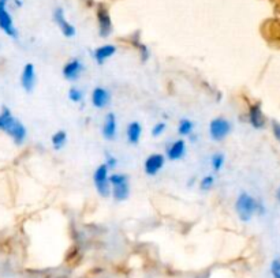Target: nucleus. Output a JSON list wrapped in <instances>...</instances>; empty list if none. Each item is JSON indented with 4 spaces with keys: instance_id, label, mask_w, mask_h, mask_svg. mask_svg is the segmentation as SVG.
I'll return each mask as SVG.
<instances>
[{
    "instance_id": "nucleus-1",
    "label": "nucleus",
    "mask_w": 280,
    "mask_h": 278,
    "mask_svg": "<svg viewBox=\"0 0 280 278\" xmlns=\"http://www.w3.org/2000/svg\"><path fill=\"white\" fill-rule=\"evenodd\" d=\"M0 131H6L17 144H22L26 136V128L10 112L9 108H3L0 112Z\"/></svg>"
},
{
    "instance_id": "nucleus-2",
    "label": "nucleus",
    "mask_w": 280,
    "mask_h": 278,
    "mask_svg": "<svg viewBox=\"0 0 280 278\" xmlns=\"http://www.w3.org/2000/svg\"><path fill=\"white\" fill-rule=\"evenodd\" d=\"M235 210H236V214H238L241 221L248 222L253 218V215L256 213H261L262 206L252 195H249L248 193H242L239 194V197L236 198Z\"/></svg>"
},
{
    "instance_id": "nucleus-3",
    "label": "nucleus",
    "mask_w": 280,
    "mask_h": 278,
    "mask_svg": "<svg viewBox=\"0 0 280 278\" xmlns=\"http://www.w3.org/2000/svg\"><path fill=\"white\" fill-rule=\"evenodd\" d=\"M111 187H112V197L117 202L126 201L130 195V187H129V179L123 173H113L109 176Z\"/></svg>"
},
{
    "instance_id": "nucleus-4",
    "label": "nucleus",
    "mask_w": 280,
    "mask_h": 278,
    "mask_svg": "<svg viewBox=\"0 0 280 278\" xmlns=\"http://www.w3.org/2000/svg\"><path fill=\"white\" fill-rule=\"evenodd\" d=\"M93 181H95L96 190L101 197H109L111 195V181L108 177V166L103 164L95 171L93 175Z\"/></svg>"
},
{
    "instance_id": "nucleus-5",
    "label": "nucleus",
    "mask_w": 280,
    "mask_h": 278,
    "mask_svg": "<svg viewBox=\"0 0 280 278\" xmlns=\"http://www.w3.org/2000/svg\"><path fill=\"white\" fill-rule=\"evenodd\" d=\"M231 123L224 117H216L209 124V134L213 141H223L230 134Z\"/></svg>"
},
{
    "instance_id": "nucleus-6",
    "label": "nucleus",
    "mask_w": 280,
    "mask_h": 278,
    "mask_svg": "<svg viewBox=\"0 0 280 278\" xmlns=\"http://www.w3.org/2000/svg\"><path fill=\"white\" fill-rule=\"evenodd\" d=\"M7 0H0V29L10 37H17V30L14 27L11 15L7 11Z\"/></svg>"
},
{
    "instance_id": "nucleus-7",
    "label": "nucleus",
    "mask_w": 280,
    "mask_h": 278,
    "mask_svg": "<svg viewBox=\"0 0 280 278\" xmlns=\"http://www.w3.org/2000/svg\"><path fill=\"white\" fill-rule=\"evenodd\" d=\"M164 161H166V158H164L163 154H158V153L150 154L149 157L145 160V172H146V175H157L160 169L164 166Z\"/></svg>"
},
{
    "instance_id": "nucleus-8",
    "label": "nucleus",
    "mask_w": 280,
    "mask_h": 278,
    "mask_svg": "<svg viewBox=\"0 0 280 278\" xmlns=\"http://www.w3.org/2000/svg\"><path fill=\"white\" fill-rule=\"evenodd\" d=\"M84 71V64L79 59H71L63 67V76L67 81H77Z\"/></svg>"
},
{
    "instance_id": "nucleus-9",
    "label": "nucleus",
    "mask_w": 280,
    "mask_h": 278,
    "mask_svg": "<svg viewBox=\"0 0 280 278\" xmlns=\"http://www.w3.org/2000/svg\"><path fill=\"white\" fill-rule=\"evenodd\" d=\"M249 121L257 130L265 126V116H264L260 104H254L249 107Z\"/></svg>"
},
{
    "instance_id": "nucleus-10",
    "label": "nucleus",
    "mask_w": 280,
    "mask_h": 278,
    "mask_svg": "<svg viewBox=\"0 0 280 278\" xmlns=\"http://www.w3.org/2000/svg\"><path fill=\"white\" fill-rule=\"evenodd\" d=\"M21 83L22 87L26 91H32L36 83V72H34V66L32 63H27L23 67L22 75H21Z\"/></svg>"
},
{
    "instance_id": "nucleus-11",
    "label": "nucleus",
    "mask_w": 280,
    "mask_h": 278,
    "mask_svg": "<svg viewBox=\"0 0 280 278\" xmlns=\"http://www.w3.org/2000/svg\"><path fill=\"white\" fill-rule=\"evenodd\" d=\"M54 18H55V22L58 23V26L60 27V30H62V33H63L64 36L72 37L74 34H75V27L72 26L70 22H67V19H66V17H64V14H63V10L62 9L56 10L54 14Z\"/></svg>"
},
{
    "instance_id": "nucleus-12",
    "label": "nucleus",
    "mask_w": 280,
    "mask_h": 278,
    "mask_svg": "<svg viewBox=\"0 0 280 278\" xmlns=\"http://www.w3.org/2000/svg\"><path fill=\"white\" fill-rule=\"evenodd\" d=\"M109 93L104 87H95L93 91H92V104H93V107L99 108V109H103L109 104Z\"/></svg>"
},
{
    "instance_id": "nucleus-13",
    "label": "nucleus",
    "mask_w": 280,
    "mask_h": 278,
    "mask_svg": "<svg viewBox=\"0 0 280 278\" xmlns=\"http://www.w3.org/2000/svg\"><path fill=\"white\" fill-rule=\"evenodd\" d=\"M186 152V144L183 139H178L175 142H172L167 149V157L171 161H176V160H181L185 156Z\"/></svg>"
},
{
    "instance_id": "nucleus-14",
    "label": "nucleus",
    "mask_w": 280,
    "mask_h": 278,
    "mask_svg": "<svg viewBox=\"0 0 280 278\" xmlns=\"http://www.w3.org/2000/svg\"><path fill=\"white\" fill-rule=\"evenodd\" d=\"M103 135L107 141H112L116 135V117L115 113H108L105 116L104 124H103Z\"/></svg>"
},
{
    "instance_id": "nucleus-15",
    "label": "nucleus",
    "mask_w": 280,
    "mask_h": 278,
    "mask_svg": "<svg viewBox=\"0 0 280 278\" xmlns=\"http://www.w3.org/2000/svg\"><path fill=\"white\" fill-rule=\"evenodd\" d=\"M97 18H99L100 36L107 37L111 33L112 25H111V19H109L108 13L103 7H100L99 11H97Z\"/></svg>"
},
{
    "instance_id": "nucleus-16",
    "label": "nucleus",
    "mask_w": 280,
    "mask_h": 278,
    "mask_svg": "<svg viewBox=\"0 0 280 278\" xmlns=\"http://www.w3.org/2000/svg\"><path fill=\"white\" fill-rule=\"evenodd\" d=\"M116 52V48L113 45H103V47H99L97 50L93 52V56H95L96 62L99 64H104V62L108 58L113 56Z\"/></svg>"
},
{
    "instance_id": "nucleus-17",
    "label": "nucleus",
    "mask_w": 280,
    "mask_h": 278,
    "mask_svg": "<svg viewBox=\"0 0 280 278\" xmlns=\"http://www.w3.org/2000/svg\"><path fill=\"white\" fill-rule=\"evenodd\" d=\"M126 134L127 141H129L130 144H138V142H140L141 134H142V127H141V124L138 121H133V123H130V124L127 126Z\"/></svg>"
},
{
    "instance_id": "nucleus-18",
    "label": "nucleus",
    "mask_w": 280,
    "mask_h": 278,
    "mask_svg": "<svg viewBox=\"0 0 280 278\" xmlns=\"http://www.w3.org/2000/svg\"><path fill=\"white\" fill-rule=\"evenodd\" d=\"M52 146H54L56 150H60V149L63 148L64 145H66V142H67V134H66V131L60 130L58 131V132H55L54 135H52Z\"/></svg>"
},
{
    "instance_id": "nucleus-19",
    "label": "nucleus",
    "mask_w": 280,
    "mask_h": 278,
    "mask_svg": "<svg viewBox=\"0 0 280 278\" xmlns=\"http://www.w3.org/2000/svg\"><path fill=\"white\" fill-rule=\"evenodd\" d=\"M193 128H194V124L193 121L189 120V119H182L179 121V126H178V132L182 136H189L191 132H193Z\"/></svg>"
},
{
    "instance_id": "nucleus-20",
    "label": "nucleus",
    "mask_w": 280,
    "mask_h": 278,
    "mask_svg": "<svg viewBox=\"0 0 280 278\" xmlns=\"http://www.w3.org/2000/svg\"><path fill=\"white\" fill-rule=\"evenodd\" d=\"M224 165V156L222 153H215L212 156V168L215 172H219Z\"/></svg>"
},
{
    "instance_id": "nucleus-21",
    "label": "nucleus",
    "mask_w": 280,
    "mask_h": 278,
    "mask_svg": "<svg viewBox=\"0 0 280 278\" xmlns=\"http://www.w3.org/2000/svg\"><path fill=\"white\" fill-rule=\"evenodd\" d=\"M68 99L75 104L81 103L82 100H84V95H82V91L78 87H71V89L68 90Z\"/></svg>"
},
{
    "instance_id": "nucleus-22",
    "label": "nucleus",
    "mask_w": 280,
    "mask_h": 278,
    "mask_svg": "<svg viewBox=\"0 0 280 278\" xmlns=\"http://www.w3.org/2000/svg\"><path fill=\"white\" fill-rule=\"evenodd\" d=\"M213 183H215V179H213L212 175H207L205 177H203L201 183H199V189L203 191H208L213 187Z\"/></svg>"
},
{
    "instance_id": "nucleus-23",
    "label": "nucleus",
    "mask_w": 280,
    "mask_h": 278,
    "mask_svg": "<svg viewBox=\"0 0 280 278\" xmlns=\"http://www.w3.org/2000/svg\"><path fill=\"white\" fill-rule=\"evenodd\" d=\"M271 273L273 278H280V260L276 259L272 262L271 265Z\"/></svg>"
},
{
    "instance_id": "nucleus-24",
    "label": "nucleus",
    "mask_w": 280,
    "mask_h": 278,
    "mask_svg": "<svg viewBox=\"0 0 280 278\" xmlns=\"http://www.w3.org/2000/svg\"><path fill=\"white\" fill-rule=\"evenodd\" d=\"M164 131H166V123H157V124L152 128V135H153V136H160Z\"/></svg>"
},
{
    "instance_id": "nucleus-25",
    "label": "nucleus",
    "mask_w": 280,
    "mask_h": 278,
    "mask_svg": "<svg viewBox=\"0 0 280 278\" xmlns=\"http://www.w3.org/2000/svg\"><path fill=\"white\" fill-rule=\"evenodd\" d=\"M272 131H273L276 139L279 141V144H280V123H277L276 120L272 121Z\"/></svg>"
},
{
    "instance_id": "nucleus-26",
    "label": "nucleus",
    "mask_w": 280,
    "mask_h": 278,
    "mask_svg": "<svg viewBox=\"0 0 280 278\" xmlns=\"http://www.w3.org/2000/svg\"><path fill=\"white\" fill-rule=\"evenodd\" d=\"M116 164H117L116 158L112 157L111 154H108V156H107V164H105V165L108 166V169H113V168L116 166Z\"/></svg>"
},
{
    "instance_id": "nucleus-27",
    "label": "nucleus",
    "mask_w": 280,
    "mask_h": 278,
    "mask_svg": "<svg viewBox=\"0 0 280 278\" xmlns=\"http://www.w3.org/2000/svg\"><path fill=\"white\" fill-rule=\"evenodd\" d=\"M276 198H277V201L280 202V187H279V190H277V193H276Z\"/></svg>"
}]
</instances>
